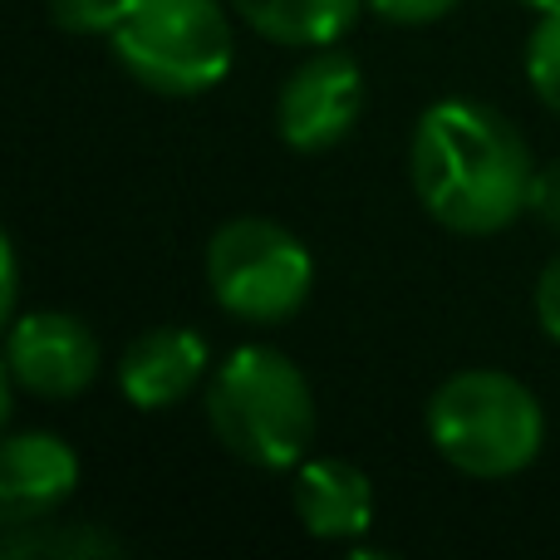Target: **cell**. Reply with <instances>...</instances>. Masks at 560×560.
Segmentation results:
<instances>
[{"label": "cell", "mask_w": 560, "mask_h": 560, "mask_svg": "<svg viewBox=\"0 0 560 560\" xmlns=\"http://www.w3.org/2000/svg\"><path fill=\"white\" fill-rule=\"evenodd\" d=\"M408 177L438 226L457 236H497L532 207L536 163L526 138L497 108L443 98L418 114Z\"/></svg>", "instance_id": "cell-1"}, {"label": "cell", "mask_w": 560, "mask_h": 560, "mask_svg": "<svg viewBox=\"0 0 560 560\" xmlns=\"http://www.w3.org/2000/svg\"><path fill=\"white\" fill-rule=\"evenodd\" d=\"M207 423L246 467L285 472L305 463L315 443V394L290 354L271 345H242L207 384Z\"/></svg>", "instance_id": "cell-2"}, {"label": "cell", "mask_w": 560, "mask_h": 560, "mask_svg": "<svg viewBox=\"0 0 560 560\" xmlns=\"http://www.w3.org/2000/svg\"><path fill=\"white\" fill-rule=\"evenodd\" d=\"M428 438L447 467L477 482H502L536 463L546 413L522 378L502 369H463L428 398Z\"/></svg>", "instance_id": "cell-3"}, {"label": "cell", "mask_w": 560, "mask_h": 560, "mask_svg": "<svg viewBox=\"0 0 560 560\" xmlns=\"http://www.w3.org/2000/svg\"><path fill=\"white\" fill-rule=\"evenodd\" d=\"M108 49L128 79L167 98L217 89L236 59L222 0H118Z\"/></svg>", "instance_id": "cell-4"}, {"label": "cell", "mask_w": 560, "mask_h": 560, "mask_svg": "<svg viewBox=\"0 0 560 560\" xmlns=\"http://www.w3.org/2000/svg\"><path fill=\"white\" fill-rule=\"evenodd\" d=\"M207 285L226 315L246 325H276L310 300L315 256L271 217H232L207 242Z\"/></svg>", "instance_id": "cell-5"}, {"label": "cell", "mask_w": 560, "mask_h": 560, "mask_svg": "<svg viewBox=\"0 0 560 560\" xmlns=\"http://www.w3.org/2000/svg\"><path fill=\"white\" fill-rule=\"evenodd\" d=\"M364 108V69L345 49H310L276 98V133L295 153H325L345 143Z\"/></svg>", "instance_id": "cell-6"}, {"label": "cell", "mask_w": 560, "mask_h": 560, "mask_svg": "<svg viewBox=\"0 0 560 560\" xmlns=\"http://www.w3.org/2000/svg\"><path fill=\"white\" fill-rule=\"evenodd\" d=\"M98 374V339L79 315L35 310L15 315L5 335V378L35 398H74Z\"/></svg>", "instance_id": "cell-7"}, {"label": "cell", "mask_w": 560, "mask_h": 560, "mask_svg": "<svg viewBox=\"0 0 560 560\" xmlns=\"http://www.w3.org/2000/svg\"><path fill=\"white\" fill-rule=\"evenodd\" d=\"M79 457L55 433H15L0 453V516L5 526L45 522L74 497Z\"/></svg>", "instance_id": "cell-8"}, {"label": "cell", "mask_w": 560, "mask_h": 560, "mask_svg": "<svg viewBox=\"0 0 560 560\" xmlns=\"http://www.w3.org/2000/svg\"><path fill=\"white\" fill-rule=\"evenodd\" d=\"M207 378V339L183 325H158L138 335L118 359V388L138 413L177 408Z\"/></svg>", "instance_id": "cell-9"}, {"label": "cell", "mask_w": 560, "mask_h": 560, "mask_svg": "<svg viewBox=\"0 0 560 560\" xmlns=\"http://www.w3.org/2000/svg\"><path fill=\"white\" fill-rule=\"evenodd\" d=\"M290 502L315 541H359L374 526V482L345 457H305L295 467Z\"/></svg>", "instance_id": "cell-10"}, {"label": "cell", "mask_w": 560, "mask_h": 560, "mask_svg": "<svg viewBox=\"0 0 560 560\" xmlns=\"http://www.w3.org/2000/svg\"><path fill=\"white\" fill-rule=\"evenodd\" d=\"M369 0H232V10L256 30L290 49H325L354 30Z\"/></svg>", "instance_id": "cell-11"}, {"label": "cell", "mask_w": 560, "mask_h": 560, "mask_svg": "<svg viewBox=\"0 0 560 560\" xmlns=\"http://www.w3.org/2000/svg\"><path fill=\"white\" fill-rule=\"evenodd\" d=\"M5 551L10 556H65V560H84V556H114L118 536H104L94 526H49L45 522H25V526H5Z\"/></svg>", "instance_id": "cell-12"}, {"label": "cell", "mask_w": 560, "mask_h": 560, "mask_svg": "<svg viewBox=\"0 0 560 560\" xmlns=\"http://www.w3.org/2000/svg\"><path fill=\"white\" fill-rule=\"evenodd\" d=\"M526 79H532L536 98L560 114V5L546 10L526 39Z\"/></svg>", "instance_id": "cell-13"}, {"label": "cell", "mask_w": 560, "mask_h": 560, "mask_svg": "<svg viewBox=\"0 0 560 560\" xmlns=\"http://www.w3.org/2000/svg\"><path fill=\"white\" fill-rule=\"evenodd\" d=\"M118 15V0H55V25L79 35H108Z\"/></svg>", "instance_id": "cell-14"}, {"label": "cell", "mask_w": 560, "mask_h": 560, "mask_svg": "<svg viewBox=\"0 0 560 560\" xmlns=\"http://www.w3.org/2000/svg\"><path fill=\"white\" fill-rule=\"evenodd\" d=\"M463 0H369V10L394 25H433V20L453 15Z\"/></svg>", "instance_id": "cell-15"}, {"label": "cell", "mask_w": 560, "mask_h": 560, "mask_svg": "<svg viewBox=\"0 0 560 560\" xmlns=\"http://www.w3.org/2000/svg\"><path fill=\"white\" fill-rule=\"evenodd\" d=\"M526 212L536 217L541 226H551L560 236V158L546 167H536V183H532V207Z\"/></svg>", "instance_id": "cell-16"}, {"label": "cell", "mask_w": 560, "mask_h": 560, "mask_svg": "<svg viewBox=\"0 0 560 560\" xmlns=\"http://www.w3.org/2000/svg\"><path fill=\"white\" fill-rule=\"evenodd\" d=\"M536 319H541L546 339L560 345V256H551L541 280H536Z\"/></svg>", "instance_id": "cell-17"}, {"label": "cell", "mask_w": 560, "mask_h": 560, "mask_svg": "<svg viewBox=\"0 0 560 560\" xmlns=\"http://www.w3.org/2000/svg\"><path fill=\"white\" fill-rule=\"evenodd\" d=\"M0 256H5V295H0V310H5V319H15V290H20V266H15V246H0Z\"/></svg>", "instance_id": "cell-18"}, {"label": "cell", "mask_w": 560, "mask_h": 560, "mask_svg": "<svg viewBox=\"0 0 560 560\" xmlns=\"http://www.w3.org/2000/svg\"><path fill=\"white\" fill-rule=\"evenodd\" d=\"M522 5H526V10H536V15H546V10H556L560 0H522Z\"/></svg>", "instance_id": "cell-19"}]
</instances>
